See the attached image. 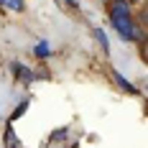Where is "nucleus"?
<instances>
[{"instance_id": "1", "label": "nucleus", "mask_w": 148, "mask_h": 148, "mask_svg": "<svg viewBox=\"0 0 148 148\" xmlns=\"http://www.w3.org/2000/svg\"><path fill=\"white\" fill-rule=\"evenodd\" d=\"M112 79H115V82H118L120 87L125 89V92H130V95H135V92H138V89L133 87V84H128V82H125V79H123V74H118V72H112Z\"/></svg>"}, {"instance_id": "2", "label": "nucleus", "mask_w": 148, "mask_h": 148, "mask_svg": "<svg viewBox=\"0 0 148 148\" xmlns=\"http://www.w3.org/2000/svg\"><path fill=\"white\" fill-rule=\"evenodd\" d=\"M13 72L18 74V77H21L23 82H31V79H33V72H31V69H23L21 64H13Z\"/></svg>"}, {"instance_id": "3", "label": "nucleus", "mask_w": 148, "mask_h": 148, "mask_svg": "<svg viewBox=\"0 0 148 148\" xmlns=\"http://www.w3.org/2000/svg\"><path fill=\"white\" fill-rule=\"evenodd\" d=\"M95 38L100 41V46H102L105 54H110V44H107V38H105V31L102 28H95Z\"/></svg>"}, {"instance_id": "4", "label": "nucleus", "mask_w": 148, "mask_h": 148, "mask_svg": "<svg viewBox=\"0 0 148 148\" xmlns=\"http://www.w3.org/2000/svg\"><path fill=\"white\" fill-rule=\"evenodd\" d=\"M3 5H8L10 10H23V0H0Z\"/></svg>"}, {"instance_id": "5", "label": "nucleus", "mask_w": 148, "mask_h": 148, "mask_svg": "<svg viewBox=\"0 0 148 148\" xmlns=\"http://www.w3.org/2000/svg\"><path fill=\"white\" fill-rule=\"evenodd\" d=\"M36 56H38V59H46V56H49V44H38L36 46Z\"/></svg>"}, {"instance_id": "6", "label": "nucleus", "mask_w": 148, "mask_h": 148, "mask_svg": "<svg viewBox=\"0 0 148 148\" xmlns=\"http://www.w3.org/2000/svg\"><path fill=\"white\" fill-rule=\"evenodd\" d=\"M61 135H66V130H56V133L51 135V140H61Z\"/></svg>"}]
</instances>
